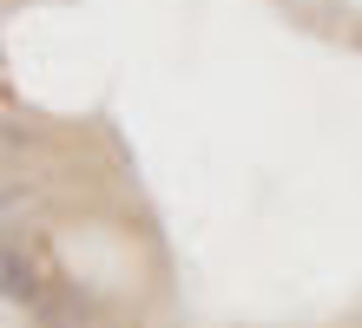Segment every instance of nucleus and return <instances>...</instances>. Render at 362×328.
<instances>
[{"instance_id": "obj_1", "label": "nucleus", "mask_w": 362, "mask_h": 328, "mask_svg": "<svg viewBox=\"0 0 362 328\" xmlns=\"http://www.w3.org/2000/svg\"><path fill=\"white\" fill-rule=\"evenodd\" d=\"M0 276H7V302H40V276H33V262H20V250H7Z\"/></svg>"}]
</instances>
